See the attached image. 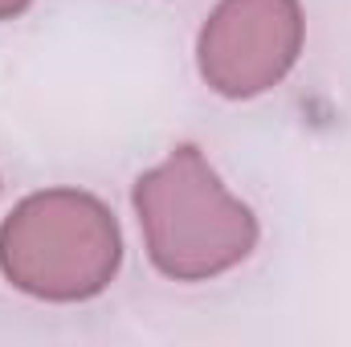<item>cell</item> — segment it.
<instances>
[{"instance_id": "obj_1", "label": "cell", "mask_w": 351, "mask_h": 347, "mask_svg": "<svg viewBox=\"0 0 351 347\" xmlns=\"http://www.w3.org/2000/svg\"><path fill=\"white\" fill-rule=\"evenodd\" d=\"M131 200L152 265L176 282L217 278L241 265L258 246L254 208L221 184L192 143H180L160 168L139 176Z\"/></svg>"}, {"instance_id": "obj_2", "label": "cell", "mask_w": 351, "mask_h": 347, "mask_svg": "<svg viewBox=\"0 0 351 347\" xmlns=\"http://www.w3.org/2000/svg\"><path fill=\"white\" fill-rule=\"evenodd\" d=\"M123 237L110 208L78 188L25 196L0 225V274L45 302H86L110 286Z\"/></svg>"}, {"instance_id": "obj_3", "label": "cell", "mask_w": 351, "mask_h": 347, "mask_svg": "<svg viewBox=\"0 0 351 347\" xmlns=\"http://www.w3.org/2000/svg\"><path fill=\"white\" fill-rule=\"evenodd\" d=\"M298 0H221L196 41L204 82L225 98L274 90L302 53Z\"/></svg>"}, {"instance_id": "obj_4", "label": "cell", "mask_w": 351, "mask_h": 347, "mask_svg": "<svg viewBox=\"0 0 351 347\" xmlns=\"http://www.w3.org/2000/svg\"><path fill=\"white\" fill-rule=\"evenodd\" d=\"M29 4H33V0H0V21H12V16H21Z\"/></svg>"}]
</instances>
